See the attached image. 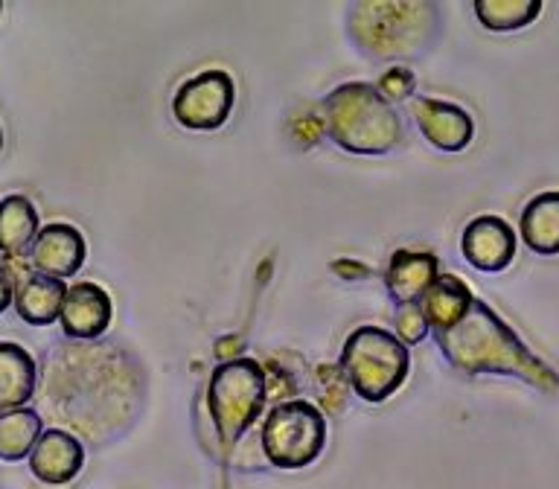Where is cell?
I'll use <instances>...</instances> for the list:
<instances>
[{
    "instance_id": "obj_20",
    "label": "cell",
    "mask_w": 559,
    "mask_h": 489,
    "mask_svg": "<svg viewBox=\"0 0 559 489\" xmlns=\"http://www.w3.org/2000/svg\"><path fill=\"white\" fill-rule=\"evenodd\" d=\"M472 9L489 33H515L539 17L542 0H475Z\"/></svg>"
},
{
    "instance_id": "obj_3",
    "label": "cell",
    "mask_w": 559,
    "mask_h": 489,
    "mask_svg": "<svg viewBox=\"0 0 559 489\" xmlns=\"http://www.w3.org/2000/svg\"><path fill=\"white\" fill-rule=\"evenodd\" d=\"M349 38L373 59H405L426 50L440 29L435 3H356L347 17Z\"/></svg>"
},
{
    "instance_id": "obj_26",
    "label": "cell",
    "mask_w": 559,
    "mask_h": 489,
    "mask_svg": "<svg viewBox=\"0 0 559 489\" xmlns=\"http://www.w3.org/2000/svg\"><path fill=\"white\" fill-rule=\"evenodd\" d=\"M52 489H56V487H52Z\"/></svg>"
},
{
    "instance_id": "obj_10",
    "label": "cell",
    "mask_w": 559,
    "mask_h": 489,
    "mask_svg": "<svg viewBox=\"0 0 559 489\" xmlns=\"http://www.w3.org/2000/svg\"><path fill=\"white\" fill-rule=\"evenodd\" d=\"M3 269L9 271L12 277V286H15V312L21 321L33 323V326H50V323L59 321L61 306H64V297H68V286L64 279L44 277L33 265H21L15 269V262L9 260Z\"/></svg>"
},
{
    "instance_id": "obj_9",
    "label": "cell",
    "mask_w": 559,
    "mask_h": 489,
    "mask_svg": "<svg viewBox=\"0 0 559 489\" xmlns=\"http://www.w3.org/2000/svg\"><path fill=\"white\" fill-rule=\"evenodd\" d=\"M515 230L501 216H478L463 227L461 253L475 271L498 274L515 260Z\"/></svg>"
},
{
    "instance_id": "obj_7",
    "label": "cell",
    "mask_w": 559,
    "mask_h": 489,
    "mask_svg": "<svg viewBox=\"0 0 559 489\" xmlns=\"http://www.w3.org/2000/svg\"><path fill=\"white\" fill-rule=\"evenodd\" d=\"M236 105L234 76L225 70H201L173 96V117L187 131L222 129Z\"/></svg>"
},
{
    "instance_id": "obj_21",
    "label": "cell",
    "mask_w": 559,
    "mask_h": 489,
    "mask_svg": "<svg viewBox=\"0 0 559 489\" xmlns=\"http://www.w3.org/2000/svg\"><path fill=\"white\" fill-rule=\"evenodd\" d=\"M393 323H396V338L408 347V344H419V341H426V335L431 330H428L426 318H423V309H419V303H400L396 306V318H393Z\"/></svg>"
},
{
    "instance_id": "obj_13",
    "label": "cell",
    "mask_w": 559,
    "mask_h": 489,
    "mask_svg": "<svg viewBox=\"0 0 559 489\" xmlns=\"http://www.w3.org/2000/svg\"><path fill=\"white\" fill-rule=\"evenodd\" d=\"M29 461V472L47 487H61L82 472L85 466V449L79 443L76 434H70L64 428H47L38 437Z\"/></svg>"
},
{
    "instance_id": "obj_1",
    "label": "cell",
    "mask_w": 559,
    "mask_h": 489,
    "mask_svg": "<svg viewBox=\"0 0 559 489\" xmlns=\"http://www.w3.org/2000/svg\"><path fill=\"white\" fill-rule=\"evenodd\" d=\"M431 335L445 361L461 373L515 375L542 391H559V375L539 356H533L513 326H507L496 309L478 297L461 314V321Z\"/></svg>"
},
{
    "instance_id": "obj_14",
    "label": "cell",
    "mask_w": 559,
    "mask_h": 489,
    "mask_svg": "<svg viewBox=\"0 0 559 489\" xmlns=\"http://www.w3.org/2000/svg\"><path fill=\"white\" fill-rule=\"evenodd\" d=\"M440 277V260L428 251H408L400 248L388 262L384 271V286L396 306L400 303H419V297L426 295L428 286Z\"/></svg>"
},
{
    "instance_id": "obj_11",
    "label": "cell",
    "mask_w": 559,
    "mask_h": 489,
    "mask_svg": "<svg viewBox=\"0 0 559 489\" xmlns=\"http://www.w3.org/2000/svg\"><path fill=\"white\" fill-rule=\"evenodd\" d=\"M87 257L85 236L68 222L44 225L29 248V265L52 279H68L82 271Z\"/></svg>"
},
{
    "instance_id": "obj_6",
    "label": "cell",
    "mask_w": 559,
    "mask_h": 489,
    "mask_svg": "<svg viewBox=\"0 0 559 489\" xmlns=\"http://www.w3.org/2000/svg\"><path fill=\"white\" fill-rule=\"evenodd\" d=\"M265 461L277 469H306L323 454L326 445V417L312 402H277L265 414L260 431Z\"/></svg>"
},
{
    "instance_id": "obj_5",
    "label": "cell",
    "mask_w": 559,
    "mask_h": 489,
    "mask_svg": "<svg viewBox=\"0 0 559 489\" xmlns=\"http://www.w3.org/2000/svg\"><path fill=\"white\" fill-rule=\"evenodd\" d=\"M269 399V379L253 358H225L210 373L207 408L218 440L234 445L260 419Z\"/></svg>"
},
{
    "instance_id": "obj_19",
    "label": "cell",
    "mask_w": 559,
    "mask_h": 489,
    "mask_svg": "<svg viewBox=\"0 0 559 489\" xmlns=\"http://www.w3.org/2000/svg\"><path fill=\"white\" fill-rule=\"evenodd\" d=\"M44 431L41 414L33 408H15L0 414V461L17 463L29 457Z\"/></svg>"
},
{
    "instance_id": "obj_12",
    "label": "cell",
    "mask_w": 559,
    "mask_h": 489,
    "mask_svg": "<svg viewBox=\"0 0 559 489\" xmlns=\"http://www.w3.org/2000/svg\"><path fill=\"white\" fill-rule=\"evenodd\" d=\"M114 318V303L108 291L96 283H73L68 288L64 306H61L59 323L61 332L70 341H96L103 338Z\"/></svg>"
},
{
    "instance_id": "obj_16",
    "label": "cell",
    "mask_w": 559,
    "mask_h": 489,
    "mask_svg": "<svg viewBox=\"0 0 559 489\" xmlns=\"http://www.w3.org/2000/svg\"><path fill=\"white\" fill-rule=\"evenodd\" d=\"M519 234L533 253H559V192H539L524 204L519 216Z\"/></svg>"
},
{
    "instance_id": "obj_15",
    "label": "cell",
    "mask_w": 559,
    "mask_h": 489,
    "mask_svg": "<svg viewBox=\"0 0 559 489\" xmlns=\"http://www.w3.org/2000/svg\"><path fill=\"white\" fill-rule=\"evenodd\" d=\"M38 365L21 344L0 341V414L24 408L35 396Z\"/></svg>"
},
{
    "instance_id": "obj_8",
    "label": "cell",
    "mask_w": 559,
    "mask_h": 489,
    "mask_svg": "<svg viewBox=\"0 0 559 489\" xmlns=\"http://www.w3.org/2000/svg\"><path fill=\"white\" fill-rule=\"evenodd\" d=\"M411 117L419 126V134L445 155H457L475 138V120L457 103H445L435 96H414Z\"/></svg>"
},
{
    "instance_id": "obj_2",
    "label": "cell",
    "mask_w": 559,
    "mask_h": 489,
    "mask_svg": "<svg viewBox=\"0 0 559 489\" xmlns=\"http://www.w3.org/2000/svg\"><path fill=\"white\" fill-rule=\"evenodd\" d=\"M323 122L332 143L349 155H388L405 134L402 114L370 82H344L330 91Z\"/></svg>"
},
{
    "instance_id": "obj_4",
    "label": "cell",
    "mask_w": 559,
    "mask_h": 489,
    "mask_svg": "<svg viewBox=\"0 0 559 489\" xmlns=\"http://www.w3.org/2000/svg\"><path fill=\"white\" fill-rule=\"evenodd\" d=\"M341 373L365 402L391 399L411 370L408 347L382 326H358L341 349Z\"/></svg>"
},
{
    "instance_id": "obj_18",
    "label": "cell",
    "mask_w": 559,
    "mask_h": 489,
    "mask_svg": "<svg viewBox=\"0 0 559 489\" xmlns=\"http://www.w3.org/2000/svg\"><path fill=\"white\" fill-rule=\"evenodd\" d=\"M38 230V210L26 195H7L0 201V251L7 260H24Z\"/></svg>"
},
{
    "instance_id": "obj_25",
    "label": "cell",
    "mask_w": 559,
    "mask_h": 489,
    "mask_svg": "<svg viewBox=\"0 0 559 489\" xmlns=\"http://www.w3.org/2000/svg\"><path fill=\"white\" fill-rule=\"evenodd\" d=\"M0 15H3V3H0Z\"/></svg>"
},
{
    "instance_id": "obj_17",
    "label": "cell",
    "mask_w": 559,
    "mask_h": 489,
    "mask_svg": "<svg viewBox=\"0 0 559 489\" xmlns=\"http://www.w3.org/2000/svg\"><path fill=\"white\" fill-rule=\"evenodd\" d=\"M472 300H475V295L461 277L440 271V277L428 286L426 295L419 297V309H423L428 330L440 332L449 330L454 321H461V314L469 309Z\"/></svg>"
},
{
    "instance_id": "obj_22",
    "label": "cell",
    "mask_w": 559,
    "mask_h": 489,
    "mask_svg": "<svg viewBox=\"0 0 559 489\" xmlns=\"http://www.w3.org/2000/svg\"><path fill=\"white\" fill-rule=\"evenodd\" d=\"M414 87H417V79H414V73H411L408 68H402V64H393V68L384 70V76L379 79V94H382L391 105L414 96Z\"/></svg>"
},
{
    "instance_id": "obj_24",
    "label": "cell",
    "mask_w": 559,
    "mask_h": 489,
    "mask_svg": "<svg viewBox=\"0 0 559 489\" xmlns=\"http://www.w3.org/2000/svg\"><path fill=\"white\" fill-rule=\"evenodd\" d=\"M0 148H3V129H0Z\"/></svg>"
},
{
    "instance_id": "obj_23",
    "label": "cell",
    "mask_w": 559,
    "mask_h": 489,
    "mask_svg": "<svg viewBox=\"0 0 559 489\" xmlns=\"http://www.w3.org/2000/svg\"><path fill=\"white\" fill-rule=\"evenodd\" d=\"M15 300V286H12V277H9V271L0 265V314L7 312L9 306Z\"/></svg>"
}]
</instances>
